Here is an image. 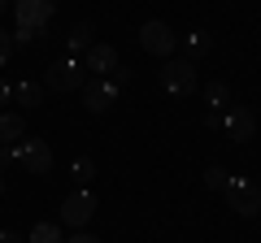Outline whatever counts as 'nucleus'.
<instances>
[{"mask_svg":"<svg viewBox=\"0 0 261 243\" xmlns=\"http://www.w3.org/2000/svg\"><path fill=\"white\" fill-rule=\"evenodd\" d=\"M9 100H13V87L5 83V78H0V109H5V104H9Z\"/></svg>","mask_w":261,"mask_h":243,"instance_id":"24","label":"nucleus"},{"mask_svg":"<svg viewBox=\"0 0 261 243\" xmlns=\"http://www.w3.org/2000/svg\"><path fill=\"white\" fill-rule=\"evenodd\" d=\"M65 48H70V56L87 52V48H92V22H79V26L65 35Z\"/></svg>","mask_w":261,"mask_h":243,"instance_id":"12","label":"nucleus"},{"mask_svg":"<svg viewBox=\"0 0 261 243\" xmlns=\"http://www.w3.org/2000/svg\"><path fill=\"white\" fill-rule=\"evenodd\" d=\"M118 104V87L113 78H87L83 83V109L87 113H109Z\"/></svg>","mask_w":261,"mask_h":243,"instance_id":"7","label":"nucleus"},{"mask_svg":"<svg viewBox=\"0 0 261 243\" xmlns=\"http://www.w3.org/2000/svg\"><path fill=\"white\" fill-rule=\"evenodd\" d=\"M13 52H18V44H13V35H9V31H0V66H5V61H9Z\"/></svg>","mask_w":261,"mask_h":243,"instance_id":"20","label":"nucleus"},{"mask_svg":"<svg viewBox=\"0 0 261 243\" xmlns=\"http://www.w3.org/2000/svg\"><path fill=\"white\" fill-rule=\"evenodd\" d=\"M122 83H130V70H122V66H113V87H122Z\"/></svg>","mask_w":261,"mask_h":243,"instance_id":"22","label":"nucleus"},{"mask_svg":"<svg viewBox=\"0 0 261 243\" xmlns=\"http://www.w3.org/2000/svg\"><path fill=\"white\" fill-rule=\"evenodd\" d=\"M5 165H18V157H13V143H9V148H0V169H5Z\"/></svg>","mask_w":261,"mask_h":243,"instance_id":"21","label":"nucleus"},{"mask_svg":"<svg viewBox=\"0 0 261 243\" xmlns=\"http://www.w3.org/2000/svg\"><path fill=\"white\" fill-rule=\"evenodd\" d=\"M0 243H27L22 234H0Z\"/></svg>","mask_w":261,"mask_h":243,"instance_id":"25","label":"nucleus"},{"mask_svg":"<svg viewBox=\"0 0 261 243\" xmlns=\"http://www.w3.org/2000/svg\"><path fill=\"white\" fill-rule=\"evenodd\" d=\"M222 131H226V139H231V143H248L252 131H257V117H252V109H235V113H226V117H222Z\"/></svg>","mask_w":261,"mask_h":243,"instance_id":"9","label":"nucleus"},{"mask_svg":"<svg viewBox=\"0 0 261 243\" xmlns=\"http://www.w3.org/2000/svg\"><path fill=\"white\" fill-rule=\"evenodd\" d=\"M22 135H27V122H22L18 113H0V148H9V143H18Z\"/></svg>","mask_w":261,"mask_h":243,"instance_id":"11","label":"nucleus"},{"mask_svg":"<svg viewBox=\"0 0 261 243\" xmlns=\"http://www.w3.org/2000/svg\"><path fill=\"white\" fill-rule=\"evenodd\" d=\"M13 100L27 104V109H39V100H44V87H39V83H18V87H13Z\"/></svg>","mask_w":261,"mask_h":243,"instance_id":"13","label":"nucleus"},{"mask_svg":"<svg viewBox=\"0 0 261 243\" xmlns=\"http://www.w3.org/2000/svg\"><path fill=\"white\" fill-rule=\"evenodd\" d=\"M187 52H192V56H205L209 52V35H205V31H192V35H187Z\"/></svg>","mask_w":261,"mask_h":243,"instance_id":"17","label":"nucleus"},{"mask_svg":"<svg viewBox=\"0 0 261 243\" xmlns=\"http://www.w3.org/2000/svg\"><path fill=\"white\" fill-rule=\"evenodd\" d=\"M140 48H144V52H152V56H161V61H170L174 48H178V35L166 26V22L152 18V22H144V26H140Z\"/></svg>","mask_w":261,"mask_h":243,"instance_id":"4","label":"nucleus"},{"mask_svg":"<svg viewBox=\"0 0 261 243\" xmlns=\"http://www.w3.org/2000/svg\"><path fill=\"white\" fill-rule=\"evenodd\" d=\"M13 157H18V165L27 174H48L53 169V148L44 139H18L13 143Z\"/></svg>","mask_w":261,"mask_h":243,"instance_id":"6","label":"nucleus"},{"mask_svg":"<svg viewBox=\"0 0 261 243\" xmlns=\"http://www.w3.org/2000/svg\"><path fill=\"white\" fill-rule=\"evenodd\" d=\"M70 174H74V187H87V183L96 178V165H92V157H74Z\"/></svg>","mask_w":261,"mask_h":243,"instance_id":"15","label":"nucleus"},{"mask_svg":"<svg viewBox=\"0 0 261 243\" xmlns=\"http://www.w3.org/2000/svg\"><path fill=\"white\" fill-rule=\"evenodd\" d=\"M65 243H100L96 234H87V230H74V239H65Z\"/></svg>","mask_w":261,"mask_h":243,"instance_id":"23","label":"nucleus"},{"mask_svg":"<svg viewBox=\"0 0 261 243\" xmlns=\"http://www.w3.org/2000/svg\"><path fill=\"white\" fill-rule=\"evenodd\" d=\"M205 100L214 104V113H218L222 104H231V87H226V83H218V78H214V83L205 87Z\"/></svg>","mask_w":261,"mask_h":243,"instance_id":"16","label":"nucleus"},{"mask_svg":"<svg viewBox=\"0 0 261 243\" xmlns=\"http://www.w3.org/2000/svg\"><path fill=\"white\" fill-rule=\"evenodd\" d=\"M226 183H231V174H226L222 165H214V169H205V187H214V191H222Z\"/></svg>","mask_w":261,"mask_h":243,"instance_id":"18","label":"nucleus"},{"mask_svg":"<svg viewBox=\"0 0 261 243\" xmlns=\"http://www.w3.org/2000/svg\"><path fill=\"white\" fill-rule=\"evenodd\" d=\"M0 196H5V174H0Z\"/></svg>","mask_w":261,"mask_h":243,"instance_id":"27","label":"nucleus"},{"mask_svg":"<svg viewBox=\"0 0 261 243\" xmlns=\"http://www.w3.org/2000/svg\"><path fill=\"white\" fill-rule=\"evenodd\" d=\"M53 0H13V13H18V26H39L44 31L53 22Z\"/></svg>","mask_w":261,"mask_h":243,"instance_id":"8","label":"nucleus"},{"mask_svg":"<svg viewBox=\"0 0 261 243\" xmlns=\"http://www.w3.org/2000/svg\"><path fill=\"white\" fill-rule=\"evenodd\" d=\"M27 243H65V239H61V230H57V222H39L35 230L27 234Z\"/></svg>","mask_w":261,"mask_h":243,"instance_id":"14","label":"nucleus"},{"mask_svg":"<svg viewBox=\"0 0 261 243\" xmlns=\"http://www.w3.org/2000/svg\"><path fill=\"white\" fill-rule=\"evenodd\" d=\"M113 66H118V48H113V44H92L83 52V70H92L96 78H105Z\"/></svg>","mask_w":261,"mask_h":243,"instance_id":"10","label":"nucleus"},{"mask_svg":"<svg viewBox=\"0 0 261 243\" xmlns=\"http://www.w3.org/2000/svg\"><path fill=\"white\" fill-rule=\"evenodd\" d=\"M157 78H161V87H166L170 96H192L196 87H200V78H196V66H192V61H178V56H170L166 66L157 70Z\"/></svg>","mask_w":261,"mask_h":243,"instance_id":"2","label":"nucleus"},{"mask_svg":"<svg viewBox=\"0 0 261 243\" xmlns=\"http://www.w3.org/2000/svg\"><path fill=\"white\" fill-rule=\"evenodd\" d=\"M5 9H9V0H0V13H5Z\"/></svg>","mask_w":261,"mask_h":243,"instance_id":"26","label":"nucleus"},{"mask_svg":"<svg viewBox=\"0 0 261 243\" xmlns=\"http://www.w3.org/2000/svg\"><path fill=\"white\" fill-rule=\"evenodd\" d=\"M87 83V70L79 56H61V61H53V66L44 70V87L48 92H79V87Z\"/></svg>","mask_w":261,"mask_h":243,"instance_id":"1","label":"nucleus"},{"mask_svg":"<svg viewBox=\"0 0 261 243\" xmlns=\"http://www.w3.org/2000/svg\"><path fill=\"white\" fill-rule=\"evenodd\" d=\"M222 191H226V204H231L240 217H257L261 213V187L252 183V178H231Z\"/></svg>","mask_w":261,"mask_h":243,"instance_id":"3","label":"nucleus"},{"mask_svg":"<svg viewBox=\"0 0 261 243\" xmlns=\"http://www.w3.org/2000/svg\"><path fill=\"white\" fill-rule=\"evenodd\" d=\"M92 217H96V196H92L87 187H74L70 196L61 200V222H65V226L83 230V226L92 222Z\"/></svg>","mask_w":261,"mask_h":243,"instance_id":"5","label":"nucleus"},{"mask_svg":"<svg viewBox=\"0 0 261 243\" xmlns=\"http://www.w3.org/2000/svg\"><path fill=\"white\" fill-rule=\"evenodd\" d=\"M39 35H44L39 26H18V31H13V44H18V48H27V44H35Z\"/></svg>","mask_w":261,"mask_h":243,"instance_id":"19","label":"nucleus"}]
</instances>
